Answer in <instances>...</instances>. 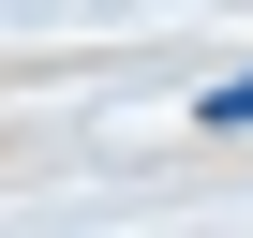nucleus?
Listing matches in <instances>:
<instances>
[{"label":"nucleus","instance_id":"nucleus-1","mask_svg":"<svg viewBox=\"0 0 253 238\" xmlns=\"http://www.w3.org/2000/svg\"><path fill=\"white\" fill-rule=\"evenodd\" d=\"M194 119H209V134H253V75H238V89H209Z\"/></svg>","mask_w":253,"mask_h":238}]
</instances>
